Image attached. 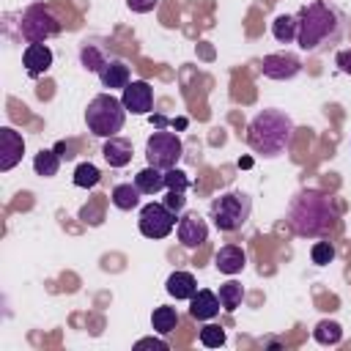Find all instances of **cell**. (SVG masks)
Listing matches in <instances>:
<instances>
[{
	"mask_svg": "<svg viewBox=\"0 0 351 351\" xmlns=\"http://www.w3.org/2000/svg\"><path fill=\"white\" fill-rule=\"evenodd\" d=\"M291 230L302 239H321L335 230L340 211L332 195L321 189H302L299 195L291 197L288 214H285Z\"/></svg>",
	"mask_w": 351,
	"mask_h": 351,
	"instance_id": "cell-1",
	"label": "cell"
},
{
	"mask_svg": "<svg viewBox=\"0 0 351 351\" xmlns=\"http://www.w3.org/2000/svg\"><path fill=\"white\" fill-rule=\"evenodd\" d=\"M293 121L282 110H261L247 126V143L261 156H280L293 143Z\"/></svg>",
	"mask_w": 351,
	"mask_h": 351,
	"instance_id": "cell-2",
	"label": "cell"
},
{
	"mask_svg": "<svg viewBox=\"0 0 351 351\" xmlns=\"http://www.w3.org/2000/svg\"><path fill=\"white\" fill-rule=\"evenodd\" d=\"M299 19V30H296V44L304 52H318L326 44H335L340 38V16L335 8H329L326 3L315 0L299 8L296 14Z\"/></svg>",
	"mask_w": 351,
	"mask_h": 351,
	"instance_id": "cell-3",
	"label": "cell"
},
{
	"mask_svg": "<svg viewBox=\"0 0 351 351\" xmlns=\"http://www.w3.org/2000/svg\"><path fill=\"white\" fill-rule=\"evenodd\" d=\"M126 121V107L121 99H115L112 93H99L90 99L88 110H85V123L88 132H93L96 137H115L123 129Z\"/></svg>",
	"mask_w": 351,
	"mask_h": 351,
	"instance_id": "cell-4",
	"label": "cell"
},
{
	"mask_svg": "<svg viewBox=\"0 0 351 351\" xmlns=\"http://www.w3.org/2000/svg\"><path fill=\"white\" fill-rule=\"evenodd\" d=\"M250 211H252V200L247 192H222L219 197L211 200L208 206V214L217 225V230L222 233H233V230H241L244 222L250 219Z\"/></svg>",
	"mask_w": 351,
	"mask_h": 351,
	"instance_id": "cell-5",
	"label": "cell"
},
{
	"mask_svg": "<svg viewBox=\"0 0 351 351\" xmlns=\"http://www.w3.org/2000/svg\"><path fill=\"white\" fill-rule=\"evenodd\" d=\"M19 33L27 44H44L47 38L58 36L60 33V19L41 3L36 5H27L22 11V19H19Z\"/></svg>",
	"mask_w": 351,
	"mask_h": 351,
	"instance_id": "cell-6",
	"label": "cell"
},
{
	"mask_svg": "<svg viewBox=\"0 0 351 351\" xmlns=\"http://www.w3.org/2000/svg\"><path fill=\"white\" fill-rule=\"evenodd\" d=\"M181 154H184V145H181L178 134H173V132L156 129L145 140V159H148V165H154L159 170L176 167V162L181 159Z\"/></svg>",
	"mask_w": 351,
	"mask_h": 351,
	"instance_id": "cell-7",
	"label": "cell"
},
{
	"mask_svg": "<svg viewBox=\"0 0 351 351\" xmlns=\"http://www.w3.org/2000/svg\"><path fill=\"white\" fill-rule=\"evenodd\" d=\"M176 217H178V214H173L165 203H145V206L140 208L137 225H140V233H143L145 239H165V236H170V230L176 228Z\"/></svg>",
	"mask_w": 351,
	"mask_h": 351,
	"instance_id": "cell-8",
	"label": "cell"
},
{
	"mask_svg": "<svg viewBox=\"0 0 351 351\" xmlns=\"http://www.w3.org/2000/svg\"><path fill=\"white\" fill-rule=\"evenodd\" d=\"M261 71L269 80H291L302 71V60L291 52H271V55H263Z\"/></svg>",
	"mask_w": 351,
	"mask_h": 351,
	"instance_id": "cell-9",
	"label": "cell"
},
{
	"mask_svg": "<svg viewBox=\"0 0 351 351\" xmlns=\"http://www.w3.org/2000/svg\"><path fill=\"white\" fill-rule=\"evenodd\" d=\"M121 101H123L126 112H132V115H148L151 107H154V88L145 80H132L123 88Z\"/></svg>",
	"mask_w": 351,
	"mask_h": 351,
	"instance_id": "cell-10",
	"label": "cell"
},
{
	"mask_svg": "<svg viewBox=\"0 0 351 351\" xmlns=\"http://www.w3.org/2000/svg\"><path fill=\"white\" fill-rule=\"evenodd\" d=\"M176 233H178V241H181L184 247L195 250V247L206 244V239H208V225H206V219H203L197 211H189V214H184V217L178 219Z\"/></svg>",
	"mask_w": 351,
	"mask_h": 351,
	"instance_id": "cell-11",
	"label": "cell"
},
{
	"mask_svg": "<svg viewBox=\"0 0 351 351\" xmlns=\"http://www.w3.org/2000/svg\"><path fill=\"white\" fill-rule=\"evenodd\" d=\"M22 154H25V140H22V134L14 132L11 126H3V129H0V170L8 173L11 167H16L19 159H22Z\"/></svg>",
	"mask_w": 351,
	"mask_h": 351,
	"instance_id": "cell-12",
	"label": "cell"
},
{
	"mask_svg": "<svg viewBox=\"0 0 351 351\" xmlns=\"http://www.w3.org/2000/svg\"><path fill=\"white\" fill-rule=\"evenodd\" d=\"M101 156H104V162L110 165V167H126L129 162H132V156H134V148H132V140H126V137H107L104 140V145H101Z\"/></svg>",
	"mask_w": 351,
	"mask_h": 351,
	"instance_id": "cell-13",
	"label": "cell"
},
{
	"mask_svg": "<svg viewBox=\"0 0 351 351\" xmlns=\"http://www.w3.org/2000/svg\"><path fill=\"white\" fill-rule=\"evenodd\" d=\"M219 307H222L219 296L211 293V291H206V288H200V291L189 299V315H192L195 321H211V318H217V315H219Z\"/></svg>",
	"mask_w": 351,
	"mask_h": 351,
	"instance_id": "cell-14",
	"label": "cell"
},
{
	"mask_svg": "<svg viewBox=\"0 0 351 351\" xmlns=\"http://www.w3.org/2000/svg\"><path fill=\"white\" fill-rule=\"evenodd\" d=\"M22 63H25V71L30 77H38V74L49 71V66H52V49L47 44H27L25 52H22Z\"/></svg>",
	"mask_w": 351,
	"mask_h": 351,
	"instance_id": "cell-15",
	"label": "cell"
},
{
	"mask_svg": "<svg viewBox=\"0 0 351 351\" xmlns=\"http://www.w3.org/2000/svg\"><path fill=\"white\" fill-rule=\"evenodd\" d=\"M244 263H247V255H244V250H241L239 244H225V247H219L217 255H214V266H217L222 274H228V277L239 274V271L244 269Z\"/></svg>",
	"mask_w": 351,
	"mask_h": 351,
	"instance_id": "cell-16",
	"label": "cell"
},
{
	"mask_svg": "<svg viewBox=\"0 0 351 351\" xmlns=\"http://www.w3.org/2000/svg\"><path fill=\"white\" fill-rule=\"evenodd\" d=\"M165 288H167V293H170L173 299H192V296L197 293V280H195V274H189V271H173V274L167 277Z\"/></svg>",
	"mask_w": 351,
	"mask_h": 351,
	"instance_id": "cell-17",
	"label": "cell"
},
{
	"mask_svg": "<svg viewBox=\"0 0 351 351\" xmlns=\"http://www.w3.org/2000/svg\"><path fill=\"white\" fill-rule=\"evenodd\" d=\"M99 80H101V85L104 88H126L129 85V66L123 63V60H107V66L99 71Z\"/></svg>",
	"mask_w": 351,
	"mask_h": 351,
	"instance_id": "cell-18",
	"label": "cell"
},
{
	"mask_svg": "<svg viewBox=\"0 0 351 351\" xmlns=\"http://www.w3.org/2000/svg\"><path fill=\"white\" fill-rule=\"evenodd\" d=\"M134 184H137V189H140L143 195H156L159 189L167 186V184H165V170L148 165V167H143V170L134 176Z\"/></svg>",
	"mask_w": 351,
	"mask_h": 351,
	"instance_id": "cell-19",
	"label": "cell"
},
{
	"mask_svg": "<svg viewBox=\"0 0 351 351\" xmlns=\"http://www.w3.org/2000/svg\"><path fill=\"white\" fill-rule=\"evenodd\" d=\"M140 195H143V192L137 189V184H115L110 200H112L115 208H121V211H132V208L140 206Z\"/></svg>",
	"mask_w": 351,
	"mask_h": 351,
	"instance_id": "cell-20",
	"label": "cell"
},
{
	"mask_svg": "<svg viewBox=\"0 0 351 351\" xmlns=\"http://www.w3.org/2000/svg\"><path fill=\"white\" fill-rule=\"evenodd\" d=\"M296 30H299V19L291 16V14H280L274 22H271V36L280 41V44H291L296 38Z\"/></svg>",
	"mask_w": 351,
	"mask_h": 351,
	"instance_id": "cell-21",
	"label": "cell"
},
{
	"mask_svg": "<svg viewBox=\"0 0 351 351\" xmlns=\"http://www.w3.org/2000/svg\"><path fill=\"white\" fill-rule=\"evenodd\" d=\"M107 60H110V58H107V52H104L99 44H88V41L82 44V49H80V63H82L88 71H96V74H99V71L107 66Z\"/></svg>",
	"mask_w": 351,
	"mask_h": 351,
	"instance_id": "cell-22",
	"label": "cell"
},
{
	"mask_svg": "<svg viewBox=\"0 0 351 351\" xmlns=\"http://www.w3.org/2000/svg\"><path fill=\"white\" fill-rule=\"evenodd\" d=\"M33 170H36V176H41V178L58 176V170H60V156H58V151H38V154L33 156Z\"/></svg>",
	"mask_w": 351,
	"mask_h": 351,
	"instance_id": "cell-23",
	"label": "cell"
},
{
	"mask_svg": "<svg viewBox=\"0 0 351 351\" xmlns=\"http://www.w3.org/2000/svg\"><path fill=\"white\" fill-rule=\"evenodd\" d=\"M151 326H154V332L156 335H170L176 326H178V313H176V307H156L154 310V315H151Z\"/></svg>",
	"mask_w": 351,
	"mask_h": 351,
	"instance_id": "cell-24",
	"label": "cell"
},
{
	"mask_svg": "<svg viewBox=\"0 0 351 351\" xmlns=\"http://www.w3.org/2000/svg\"><path fill=\"white\" fill-rule=\"evenodd\" d=\"M219 302H222V307L228 310V313H233L239 304H241V299H244V288H241V282H236V280H228L225 285H219Z\"/></svg>",
	"mask_w": 351,
	"mask_h": 351,
	"instance_id": "cell-25",
	"label": "cell"
},
{
	"mask_svg": "<svg viewBox=\"0 0 351 351\" xmlns=\"http://www.w3.org/2000/svg\"><path fill=\"white\" fill-rule=\"evenodd\" d=\"M313 337H315L321 346H335V343H340V337H343V326H340L337 321H318L315 329H313Z\"/></svg>",
	"mask_w": 351,
	"mask_h": 351,
	"instance_id": "cell-26",
	"label": "cell"
},
{
	"mask_svg": "<svg viewBox=\"0 0 351 351\" xmlns=\"http://www.w3.org/2000/svg\"><path fill=\"white\" fill-rule=\"evenodd\" d=\"M99 181H101V173H99L96 165H90V162L77 165V170H74V186H80V189H93Z\"/></svg>",
	"mask_w": 351,
	"mask_h": 351,
	"instance_id": "cell-27",
	"label": "cell"
},
{
	"mask_svg": "<svg viewBox=\"0 0 351 351\" xmlns=\"http://www.w3.org/2000/svg\"><path fill=\"white\" fill-rule=\"evenodd\" d=\"M200 343H203L206 348H219V346L225 343V329L217 326V324L203 326V329H200Z\"/></svg>",
	"mask_w": 351,
	"mask_h": 351,
	"instance_id": "cell-28",
	"label": "cell"
},
{
	"mask_svg": "<svg viewBox=\"0 0 351 351\" xmlns=\"http://www.w3.org/2000/svg\"><path fill=\"white\" fill-rule=\"evenodd\" d=\"M310 258H313L315 266H326V263L335 261V247L329 241H315L313 250H310Z\"/></svg>",
	"mask_w": 351,
	"mask_h": 351,
	"instance_id": "cell-29",
	"label": "cell"
},
{
	"mask_svg": "<svg viewBox=\"0 0 351 351\" xmlns=\"http://www.w3.org/2000/svg\"><path fill=\"white\" fill-rule=\"evenodd\" d=\"M165 184H167V189H176V192H186V186H189V178H186V173H184V170H178V167H170V170H165Z\"/></svg>",
	"mask_w": 351,
	"mask_h": 351,
	"instance_id": "cell-30",
	"label": "cell"
},
{
	"mask_svg": "<svg viewBox=\"0 0 351 351\" xmlns=\"http://www.w3.org/2000/svg\"><path fill=\"white\" fill-rule=\"evenodd\" d=\"M173 214H181L184 211V206H186V197H184V192H176V189H167V197L162 200Z\"/></svg>",
	"mask_w": 351,
	"mask_h": 351,
	"instance_id": "cell-31",
	"label": "cell"
},
{
	"mask_svg": "<svg viewBox=\"0 0 351 351\" xmlns=\"http://www.w3.org/2000/svg\"><path fill=\"white\" fill-rule=\"evenodd\" d=\"M156 3H159V0H126V5H129L134 14H148V11L156 8Z\"/></svg>",
	"mask_w": 351,
	"mask_h": 351,
	"instance_id": "cell-32",
	"label": "cell"
},
{
	"mask_svg": "<svg viewBox=\"0 0 351 351\" xmlns=\"http://www.w3.org/2000/svg\"><path fill=\"white\" fill-rule=\"evenodd\" d=\"M335 63H337V69H340L343 74H351V47H348V49H340V52L335 55Z\"/></svg>",
	"mask_w": 351,
	"mask_h": 351,
	"instance_id": "cell-33",
	"label": "cell"
},
{
	"mask_svg": "<svg viewBox=\"0 0 351 351\" xmlns=\"http://www.w3.org/2000/svg\"><path fill=\"white\" fill-rule=\"evenodd\" d=\"M145 346H154V348H159V351H167V343H165V340H154V337L137 340V348H145Z\"/></svg>",
	"mask_w": 351,
	"mask_h": 351,
	"instance_id": "cell-34",
	"label": "cell"
},
{
	"mask_svg": "<svg viewBox=\"0 0 351 351\" xmlns=\"http://www.w3.org/2000/svg\"><path fill=\"white\" fill-rule=\"evenodd\" d=\"M55 151H58V156H63V159H71V156H74V154H71V145H66V143H58Z\"/></svg>",
	"mask_w": 351,
	"mask_h": 351,
	"instance_id": "cell-35",
	"label": "cell"
}]
</instances>
